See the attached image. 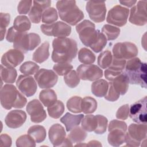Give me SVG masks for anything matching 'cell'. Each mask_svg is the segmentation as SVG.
Returning a JSON list of instances; mask_svg holds the SVG:
<instances>
[{
    "label": "cell",
    "instance_id": "obj_16",
    "mask_svg": "<svg viewBox=\"0 0 147 147\" xmlns=\"http://www.w3.org/2000/svg\"><path fill=\"white\" fill-rule=\"evenodd\" d=\"M16 86L20 91L27 97L33 96L37 89L35 79L29 75H20L16 81Z\"/></svg>",
    "mask_w": 147,
    "mask_h": 147
},
{
    "label": "cell",
    "instance_id": "obj_50",
    "mask_svg": "<svg viewBox=\"0 0 147 147\" xmlns=\"http://www.w3.org/2000/svg\"><path fill=\"white\" fill-rule=\"evenodd\" d=\"M129 106L127 104H125L121 106L117 110L115 116L117 119L125 120L129 117Z\"/></svg>",
    "mask_w": 147,
    "mask_h": 147
},
{
    "label": "cell",
    "instance_id": "obj_7",
    "mask_svg": "<svg viewBox=\"0 0 147 147\" xmlns=\"http://www.w3.org/2000/svg\"><path fill=\"white\" fill-rule=\"evenodd\" d=\"M40 42L41 38L38 34L22 32L13 43V48L26 53L36 48Z\"/></svg>",
    "mask_w": 147,
    "mask_h": 147
},
{
    "label": "cell",
    "instance_id": "obj_40",
    "mask_svg": "<svg viewBox=\"0 0 147 147\" xmlns=\"http://www.w3.org/2000/svg\"><path fill=\"white\" fill-rule=\"evenodd\" d=\"M40 67L36 63L28 61L24 63L20 67V71L25 75H31L35 74L38 70Z\"/></svg>",
    "mask_w": 147,
    "mask_h": 147
},
{
    "label": "cell",
    "instance_id": "obj_22",
    "mask_svg": "<svg viewBox=\"0 0 147 147\" xmlns=\"http://www.w3.org/2000/svg\"><path fill=\"white\" fill-rule=\"evenodd\" d=\"M109 131L107 141L110 145L113 146H119L125 142L126 131L119 128H114Z\"/></svg>",
    "mask_w": 147,
    "mask_h": 147
},
{
    "label": "cell",
    "instance_id": "obj_31",
    "mask_svg": "<svg viewBox=\"0 0 147 147\" xmlns=\"http://www.w3.org/2000/svg\"><path fill=\"white\" fill-rule=\"evenodd\" d=\"M87 133L82 127L77 126L72 129L68 136L72 143H81L85 140Z\"/></svg>",
    "mask_w": 147,
    "mask_h": 147
},
{
    "label": "cell",
    "instance_id": "obj_28",
    "mask_svg": "<svg viewBox=\"0 0 147 147\" xmlns=\"http://www.w3.org/2000/svg\"><path fill=\"white\" fill-rule=\"evenodd\" d=\"M17 76L16 69L13 67H7L1 65V79L2 82L11 84L15 82Z\"/></svg>",
    "mask_w": 147,
    "mask_h": 147
},
{
    "label": "cell",
    "instance_id": "obj_45",
    "mask_svg": "<svg viewBox=\"0 0 147 147\" xmlns=\"http://www.w3.org/2000/svg\"><path fill=\"white\" fill-rule=\"evenodd\" d=\"M10 22V15L9 13H1L0 14V28H1V40H3L6 33V28Z\"/></svg>",
    "mask_w": 147,
    "mask_h": 147
},
{
    "label": "cell",
    "instance_id": "obj_47",
    "mask_svg": "<svg viewBox=\"0 0 147 147\" xmlns=\"http://www.w3.org/2000/svg\"><path fill=\"white\" fill-rule=\"evenodd\" d=\"M106 44H107V39L105 36L102 33H101L98 41L96 42V43L94 45L90 47V48L95 52L99 53L103 50V49L105 47Z\"/></svg>",
    "mask_w": 147,
    "mask_h": 147
},
{
    "label": "cell",
    "instance_id": "obj_48",
    "mask_svg": "<svg viewBox=\"0 0 147 147\" xmlns=\"http://www.w3.org/2000/svg\"><path fill=\"white\" fill-rule=\"evenodd\" d=\"M120 96V94L118 93L114 88L111 82L109 83V88L106 95L104 96L105 99L110 102H115L117 100Z\"/></svg>",
    "mask_w": 147,
    "mask_h": 147
},
{
    "label": "cell",
    "instance_id": "obj_43",
    "mask_svg": "<svg viewBox=\"0 0 147 147\" xmlns=\"http://www.w3.org/2000/svg\"><path fill=\"white\" fill-rule=\"evenodd\" d=\"M16 144L17 147H33L36 146V142L34 139L28 134L20 136L17 139Z\"/></svg>",
    "mask_w": 147,
    "mask_h": 147
},
{
    "label": "cell",
    "instance_id": "obj_15",
    "mask_svg": "<svg viewBox=\"0 0 147 147\" xmlns=\"http://www.w3.org/2000/svg\"><path fill=\"white\" fill-rule=\"evenodd\" d=\"M76 72L83 80L95 81L103 76L102 69L94 64H81L78 67Z\"/></svg>",
    "mask_w": 147,
    "mask_h": 147
},
{
    "label": "cell",
    "instance_id": "obj_1",
    "mask_svg": "<svg viewBox=\"0 0 147 147\" xmlns=\"http://www.w3.org/2000/svg\"><path fill=\"white\" fill-rule=\"evenodd\" d=\"M52 60L55 63H70L77 55V43L74 39L55 38L52 41Z\"/></svg>",
    "mask_w": 147,
    "mask_h": 147
},
{
    "label": "cell",
    "instance_id": "obj_6",
    "mask_svg": "<svg viewBox=\"0 0 147 147\" xmlns=\"http://www.w3.org/2000/svg\"><path fill=\"white\" fill-rule=\"evenodd\" d=\"M146 124L131 123L126 132L125 141L127 146H138L142 141L146 139Z\"/></svg>",
    "mask_w": 147,
    "mask_h": 147
},
{
    "label": "cell",
    "instance_id": "obj_34",
    "mask_svg": "<svg viewBox=\"0 0 147 147\" xmlns=\"http://www.w3.org/2000/svg\"><path fill=\"white\" fill-rule=\"evenodd\" d=\"M96 57L94 53L87 48H81L78 52V60L84 64H91L95 61Z\"/></svg>",
    "mask_w": 147,
    "mask_h": 147
},
{
    "label": "cell",
    "instance_id": "obj_2",
    "mask_svg": "<svg viewBox=\"0 0 147 147\" xmlns=\"http://www.w3.org/2000/svg\"><path fill=\"white\" fill-rule=\"evenodd\" d=\"M123 73L126 75L129 83L140 85L146 88V63H143L138 57L129 59L126 63Z\"/></svg>",
    "mask_w": 147,
    "mask_h": 147
},
{
    "label": "cell",
    "instance_id": "obj_24",
    "mask_svg": "<svg viewBox=\"0 0 147 147\" xmlns=\"http://www.w3.org/2000/svg\"><path fill=\"white\" fill-rule=\"evenodd\" d=\"M112 85L115 90L120 94V95H125L129 88V80L126 75L123 73L114 78L111 81Z\"/></svg>",
    "mask_w": 147,
    "mask_h": 147
},
{
    "label": "cell",
    "instance_id": "obj_27",
    "mask_svg": "<svg viewBox=\"0 0 147 147\" xmlns=\"http://www.w3.org/2000/svg\"><path fill=\"white\" fill-rule=\"evenodd\" d=\"M28 134L37 143L43 142L47 136L45 127L39 125L30 126L28 130Z\"/></svg>",
    "mask_w": 147,
    "mask_h": 147
},
{
    "label": "cell",
    "instance_id": "obj_51",
    "mask_svg": "<svg viewBox=\"0 0 147 147\" xmlns=\"http://www.w3.org/2000/svg\"><path fill=\"white\" fill-rule=\"evenodd\" d=\"M21 33L22 32H19L13 26H11L7 30L6 39L7 41L14 43Z\"/></svg>",
    "mask_w": 147,
    "mask_h": 147
},
{
    "label": "cell",
    "instance_id": "obj_12",
    "mask_svg": "<svg viewBox=\"0 0 147 147\" xmlns=\"http://www.w3.org/2000/svg\"><path fill=\"white\" fill-rule=\"evenodd\" d=\"M86 10L94 22L100 23L105 21L107 10L105 2L88 1L86 3Z\"/></svg>",
    "mask_w": 147,
    "mask_h": 147
},
{
    "label": "cell",
    "instance_id": "obj_10",
    "mask_svg": "<svg viewBox=\"0 0 147 147\" xmlns=\"http://www.w3.org/2000/svg\"><path fill=\"white\" fill-rule=\"evenodd\" d=\"M129 14V10L121 5H115L108 12L106 21L119 27L126 25Z\"/></svg>",
    "mask_w": 147,
    "mask_h": 147
},
{
    "label": "cell",
    "instance_id": "obj_52",
    "mask_svg": "<svg viewBox=\"0 0 147 147\" xmlns=\"http://www.w3.org/2000/svg\"><path fill=\"white\" fill-rule=\"evenodd\" d=\"M114 128H119L127 131V126L126 122L117 119H114L110 122L108 127V130H110Z\"/></svg>",
    "mask_w": 147,
    "mask_h": 147
},
{
    "label": "cell",
    "instance_id": "obj_56",
    "mask_svg": "<svg viewBox=\"0 0 147 147\" xmlns=\"http://www.w3.org/2000/svg\"><path fill=\"white\" fill-rule=\"evenodd\" d=\"M86 146H101L102 144L98 141L92 140V141H89L88 143L86 144Z\"/></svg>",
    "mask_w": 147,
    "mask_h": 147
},
{
    "label": "cell",
    "instance_id": "obj_55",
    "mask_svg": "<svg viewBox=\"0 0 147 147\" xmlns=\"http://www.w3.org/2000/svg\"><path fill=\"white\" fill-rule=\"evenodd\" d=\"M119 3L121 5H123V6H126L128 7H130L133 6H134L136 3L137 1H119Z\"/></svg>",
    "mask_w": 147,
    "mask_h": 147
},
{
    "label": "cell",
    "instance_id": "obj_49",
    "mask_svg": "<svg viewBox=\"0 0 147 147\" xmlns=\"http://www.w3.org/2000/svg\"><path fill=\"white\" fill-rule=\"evenodd\" d=\"M32 1H20L17 6V11L20 14H26L29 13L32 7Z\"/></svg>",
    "mask_w": 147,
    "mask_h": 147
},
{
    "label": "cell",
    "instance_id": "obj_39",
    "mask_svg": "<svg viewBox=\"0 0 147 147\" xmlns=\"http://www.w3.org/2000/svg\"><path fill=\"white\" fill-rule=\"evenodd\" d=\"M58 19V15L56 9L54 7L47 9L42 14V22L46 24L54 23Z\"/></svg>",
    "mask_w": 147,
    "mask_h": 147
},
{
    "label": "cell",
    "instance_id": "obj_17",
    "mask_svg": "<svg viewBox=\"0 0 147 147\" xmlns=\"http://www.w3.org/2000/svg\"><path fill=\"white\" fill-rule=\"evenodd\" d=\"M26 110L30 117L32 122L38 123L44 121L47 118V113L41 102L38 99H33L26 105Z\"/></svg>",
    "mask_w": 147,
    "mask_h": 147
},
{
    "label": "cell",
    "instance_id": "obj_5",
    "mask_svg": "<svg viewBox=\"0 0 147 147\" xmlns=\"http://www.w3.org/2000/svg\"><path fill=\"white\" fill-rule=\"evenodd\" d=\"M82 42L87 47H91L99 39L102 32L95 29L94 23L88 20H84L76 26Z\"/></svg>",
    "mask_w": 147,
    "mask_h": 147
},
{
    "label": "cell",
    "instance_id": "obj_8",
    "mask_svg": "<svg viewBox=\"0 0 147 147\" xmlns=\"http://www.w3.org/2000/svg\"><path fill=\"white\" fill-rule=\"evenodd\" d=\"M40 29L44 34L57 38L66 37L71 33V27L62 21L51 24H42L40 26Z\"/></svg>",
    "mask_w": 147,
    "mask_h": 147
},
{
    "label": "cell",
    "instance_id": "obj_13",
    "mask_svg": "<svg viewBox=\"0 0 147 147\" xmlns=\"http://www.w3.org/2000/svg\"><path fill=\"white\" fill-rule=\"evenodd\" d=\"M146 1H139L130 9L129 22L137 26H144L147 22Z\"/></svg>",
    "mask_w": 147,
    "mask_h": 147
},
{
    "label": "cell",
    "instance_id": "obj_21",
    "mask_svg": "<svg viewBox=\"0 0 147 147\" xmlns=\"http://www.w3.org/2000/svg\"><path fill=\"white\" fill-rule=\"evenodd\" d=\"M49 139L53 146H62L66 138V133L64 127L59 123L53 124L48 131Z\"/></svg>",
    "mask_w": 147,
    "mask_h": 147
},
{
    "label": "cell",
    "instance_id": "obj_41",
    "mask_svg": "<svg viewBox=\"0 0 147 147\" xmlns=\"http://www.w3.org/2000/svg\"><path fill=\"white\" fill-rule=\"evenodd\" d=\"M65 84L70 88L76 87L80 83V78L75 70H71L69 73L64 76Z\"/></svg>",
    "mask_w": 147,
    "mask_h": 147
},
{
    "label": "cell",
    "instance_id": "obj_38",
    "mask_svg": "<svg viewBox=\"0 0 147 147\" xmlns=\"http://www.w3.org/2000/svg\"><path fill=\"white\" fill-rule=\"evenodd\" d=\"M82 98L78 96H74L70 98L67 102L68 110L73 113H80L82 112Z\"/></svg>",
    "mask_w": 147,
    "mask_h": 147
},
{
    "label": "cell",
    "instance_id": "obj_46",
    "mask_svg": "<svg viewBox=\"0 0 147 147\" xmlns=\"http://www.w3.org/2000/svg\"><path fill=\"white\" fill-rule=\"evenodd\" d=\"M126 61L125 59H118L113 56L112 62L109 68L117 72H122L125 69Z\"/></svg>",
    "mask_w": 147,
    "mask_h": 147
},
{
    "label": "cell",
    "instance_id": "obj_53",
    "mask_svg": "<svg viewBox=\"0 0 147 147\" xmlns=\"http://www.w3.org/2000/svg\"><path fill=\"white\" fill-rule=\"evenodd\" d=\"M122 73V72L115 71L107 68L105 71V76L107 80H109L110 82H111L114 78H115L117 76H118Z\"/></svg>",
    "mask_w": 147,
    "mask_h": 147
},
{
    "label": "cell",
    "instance_id": "obj_4",
    "mask_svg": "<svg viewBox=\"0 0 147 147\" xmlns=\"http://www.w3.org/2000/svg\"><path fill=\"white\" fill-rule=\"evenodd\" d=\"M60 18L74 26L84 18L83 12L77 6L75 1H58L56 2Z\"/></svg>",
    "mask_w": 147,
    "mask_h": 147
},
{
    "label": "cell",
    "instance_id": "obj_18",
    "mask_svg": "<svg viewBox=\"0 0 147 147\" xmlns=\"http://www.w3.org/2000/svg\"><path fill=\"white\" fill-rule=\"evenodd\" d=\"M24 59V53L17 49H11L5 53L1 58V64L7 67L14 68Z\"/></svg>",
    "mask_w": 147,
    "mask_h": 147
},
{
    "label": "cell",
    "instance_id": "obj_26",
    "mask_svg": "<svg viewBox=\"0 0 147 147\" xmlns=\"http://www.w3.org/2000/svg\"><path fill=\"white\" fill-rule=\"evenodd\" d=\"M109 82L106 80L99 79L95 80L91 84V92L96 96L102 98L105 96L108 91Z\"/></svg>",
    "mask_w": 147,
    "mask_h": 147
},
{
    "label": "cell",
    "instance_id": "obj_44",
    "mask_svg": "<svg viewBox=\"0 0 147 147\" xmlns=\"http://www.w3.org/2000/svg\"><path fill=\"white\" fill-rule=\"evenodd\" d=\"M97 118V126L96 129L94 131L95 134H102L106 131L107 127L108 120L107 118L102 115H96Z\"/></svg>",
    "mask_w": 147,
    "mask_h": 147
},
{
    "label": "cell",
    "instance_id": "obj_29",
    "mask_svg": "<svg viewBox=\"0 0 147 147\" xmlns=\"http://www.w3.org/2000/svg\"><path fill=\"white\" fill-rule=\"evenodd\" d=\"M39 99L45 107H48L57 100V95L53 90L45 89L40 91Z\"/></svg>",
    "mask_w": 147,
    "mask_h": 147
},
{
    "label": "cell",
    "instance_id": "obj_42",
    "mask_svg": "<svg viewBox=\"0 0 147 147\" xmlns=\"http://www.w3.org/2000/svg\"><path fill=\"white\" fill-rule=\"evenodd\" d=\"M73 68L69 63H58L53 67L54 72L59 76H64L69 73Z\"/></svg>",
    "mask_w": 147,
    "mask_h": 147
},
{
    "label": "cell",
    "instance_id": "obj_19",
    "mask_svg": "<svg viewBox=\"0 0 147 147\" xmlns=\"http://www.w3.org/2000/svg\"><path fill=\"white\" fill-rule=\"evenodd\" d=\"M33 5L29 12V17L32 23L38 24L41 20L43 12L51 5V1H34Z\"/></svg>",
    "mask_w": 147,
    "mask_h": 147
},
{
    "label": "cell",
    "instance_id": "obj_20",
    "mask_svg": "<svg viewBox=\"0 0 147 147\" xmlns=\"http://www.w3.org/2000/svg\"><path fill=\"white\" fill-rule=\"evenodd\" d=\"M26 113L21 110H13L6 115L5 122L7 127L11 129H17L21 127L26 119Z\"/></svg>",
    "mask_w": 147,
    "mask_h": 147
},
{
    "label": "cell",
    "instance_id": "obj_25",
    "mask_svg": "<svg viewBox=\"0 0 147 147\" xmlns=\"http://www.w3.org/2000/svg\"><path fill=\"white\" fill-rule=\"evenodd\" d=\"M49 43L45 41L39 46L33 53V60L37 63H42L46 61L49 56Z\"/></svg>",
    "mask_w": 147,
    "mask_h": 147
},
{
    "label": "cell",
    "instance_id": "obj_54",
    "mask_svg": "<svg viewBox=\"0 0 147 147\" xmlns=\"http://www.w3.org/2000/svg\"><path fill=\"white\" fill-rule=\"evenodd\" d=\"M1 147H9L11 145L12 140L9 135L6 134H2L0 136Z\"/></svg>",
    "mask_w": 147,
    "mask_h": 147
},
{
    "label": "cell",
    "instance_id": "obj_3",
    "mask_svg": "<svg viewBox=\"0 0 147 147\" xmlns=\"http://www.w3.org/2000/svg\"><path fill=\"white\" fill-rule=\"evenodd\" d=\"M0 101L1 106L6 110L12 107L21 109L24 107L26 103V98L19 92L13 84H5L0 91Z\"/></svg>",
    "mask_w": 147,
    "mask_h": 147
},
{
    "label": "cell",
    "instance_id": "obj_32",
    "mask_svg": "<svg viewBox=\"0 0 147 147\" xmlns=\"http://www.w3.org/2000/svg\"><path fill=\"white\" fill-rule=\"evenodd\" d=\"M65 110L64 103L61 100H56L47 107V111L50 117L58 119L63 114Z\"/></svg>",
    "mask_w": 147,
    "mask_h": 147
},
{
    "label": "cell",
    "instance_id": "obj_33",
    "mask_svg": "<svg viewBox=\"0 0 147 147\" xmlns=\"http://www.w3.org/2000/svg\"><path fill=\"white\" fill-rule=\"evenodd\" d=\"M98 103L96 100L91 96H86L82 99V112L84 114H92L97 109Z\"/></svg>",
    "mask_w": 147,
    "mask_h": 147
},
{
    "label": "cell",
    "instance_id": "obj_23",
    "mask_svg": "<svg viewBox=\"0 0 147 147\" xmlns=\"http://www.w3.org/2000/svg\"><path fill=\"white\" fill-rule=\"evenodd\" d=\"M84 115L82 114L74 115L69 113H67L60 118V121L65 125L67 131H69L75 127L79 125Z\"/></svg>",
    "mask_w": 147,
    "mask_h": 147
},
{
    "label": "cell",
    "instance_id": "obj_35",
    "mask_svg": "<svg viewBox=\"0 0 147 147\" xmlns=\"http://www.w3.org/2000/svg\"><path fill=\"white\" fill-rule=\"evenodd\" d=\"M81 126L86 131H94L97 126V118L96 115L89 114L84 116L81 121Z\"/></svg>",
    "mask_w": 147,
    "mask_h": 147
},
{
    "label": "cell",
    "instance_id": "obj_36",
    "mask_svg": "<svg viewBox=\"0 0 147 147\" xmlns=\"http://www.w3.org/2000/svg\"><path fill=\"white\" fill-rule=\"evenodd\" d=\"M121 32V29L115 26L110 24L103 25L102 28V33L105 36L107 40H114L119 36Z\"/></svg>",
    "mask_w": 147,
    "mask_h": 147
},
{
    "label": "cell",
    "instance_id": "obj_9",
    "mask_svg": "<svg viewBox=\"0 0 147 147\" xmlns=\"http://www.w3.org/2000/svg\"><path fill=\"white\" fill-rule=\"evenodd\" d=\"M113 56L118 59L129 60L137 56L138 50L134 43L130 42H122L116 43L112 50Z\"/></svg>",
    "mask_w": 147,
    "mask_h": 147
},
{
    "label": "cell",
    "instance_id": "obj_37",
    "mask_svg": "<svg viewBox=\"0 0 147 147\" xmlns=\"http://www.w3.org/2000/svg\"><path fill=\"white\" fill-rule=\"evenodd\" d=\"M112 60L113 55L111 51L106 50L99 54L98 57L97 63L101 68L106 69L110 67Z\"/></svg>",
    "mask_w": 147,
    "mask_h": 147
},
{
    "label": "cell",
    "instance_id": "obj_30",
    "mask_svg": "<svg viewBox=\"0 0 147 147\" xmlns=\"http://www.w3.org/2000/svg\"><path fill=\"white\" fill-rule=\"evenodd\" d=\"M13 27L19 32H26L30 29L31 22L26 16H18L14 19Z\"/></svg>",
    "mask_w": 147,
    "mask_h": 147
},
{
    "label": "cell",
    "instance_id": "obj_14",
    "mask_svg": "<svg viewBox=\"0 0 147 147\" xmlns=\"http://www.w3.org/2000/svg\"><path fill=\"white\" fill-rule=\"evenodd\" d=\"M34 79L40 88H50L57 83L58 76L52 70L41 68L34 74Z\"/></svg>",
    "mask_w": 147,
    "mask_h": 147
},
{
    "label": "cell",
    "instance_id": "obj_11",
    "mask_svg": "<svg viewBox=\"0 0 147 147\" xmlns=\"http://www.w3.org/2000/svg\"><path fill=\"white\" fill-rule=\"evenodd\" d=\"M147 97L145 96L140 100L134 102L129 107V115L137 123L146 124Z\"/></svg>",
    "mask_w": 147,
    "mask_h": 147
}]
</instances>
